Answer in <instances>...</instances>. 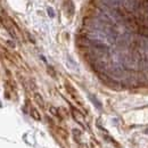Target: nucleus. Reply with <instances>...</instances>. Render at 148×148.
<instances>
[{"mask_svg":"<svg viewBox=\"0 0 148 148\" xmlns=\"http://www.w3.org/2000/svg\"><path fill=\"white\" fill-rule=\"evenodd\" d=\"M72 114H73L74 120H75L76 122H79L81 125L86 127V125H84V122H83V115H82L80 112L77 111V110H75L74 107H72Z\"/></svg>","mask_w":148,"mask_h":148,"instance_id":"nucleus-1","label":"nucleus"},{"mask_svg":"<svg viewBox=\"0 0 148 148\" xmlns=\"http://www.w3.org/2000/svg\"><path fill=\"white\" fill-rule=\"evenodd\" d=\"M34 100H36V103H37L39 106H41V107L45 106V101H43V99H42V97H41L40 93H36L34 95Z\"/></svg>","mask_w":148,"mask_h":148,"instance_id":"nucleus-2","label":"nucleus"},{"mask_svg":"<svg viewBox=\"0 0 148 148\" xmlns=\"http://www.w3.org/2000/svg\"><path fill=\"white\" fill-rule=\"evenodd\" d=\"M30 114H31V116L36 120V121H40L41 120V116H40V113L36 110V108H31V112H30Z\"/></svg>","mask_w":148,"mask_h":148,"instance_id":"nucleus-3","label":"nucleus"},{"mask_svg":"<svg viewBox=\"0 0 148 148\" xmlns=\"http://www.w3.org/2000/svg\"><path fill=\"white\" fill-rule=\"evenodd\" d=\"M66 89H67V91L71 93L74 98H77V92L75 91V89H74L71 84H66Z\"/></svg>","mask_w":148,"mask_h":148,"instance_id":"nucleus-4","label":"nucleus"},{"mask_svg":"<svg viewBox=\"0 0 148 148\" xmlns=\"http://www.w3.org/2000/svg\"><path fill=\"white\" fill-rule=\"evenodd\" d=\"M49 111H50V113H51L54 116H56V117H59V119H62V117H60V115H59V112H58V110H57L56 107L51 106V107L49 108Z\"/></svg>","mask_w":148,"mask_h":148,"instance_id":"nucleus-5","label":"nucleus"},{"mask_svg":"<svg viewBox=\"0 0 148 148\" xmlns=\"http://www.w3.org/2000/svg\"><path fill=\"white\" fill-rule=\"evenodd\" d=\"M73 134H74V138H76V137H80L81 136V131L80 130H77V129H73Z\"/></svg>","mask_w":148,"mask_h":148,"instance_id":"nucleus-6","label":"nucleus"},{"mask_svg":"<svg viewBox=\"0 0 148 148\" xmlns=\"http://www.w3.org/2000/svg\"><path fill=\"white\" fill-rule=\"evenodd\" d=\"M48 14H49L50 17H54V15H55V14H54V10H53L51 8H48Z\"/></svg>","mask_w":148,"mask_h":148,"instance_id":"nucleus-7","label":"nucleus"}]
</instances>
